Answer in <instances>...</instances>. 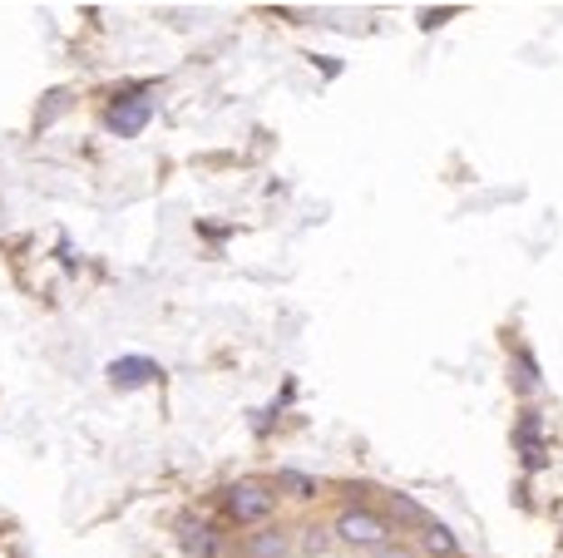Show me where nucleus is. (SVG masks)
I'll return each instance as SVG.
<instances>
[{
  "label": "nucleus",
  "instance_id": "7",
  "mask_svg": "<svg viewBox=\"0 0 563 558\" xmlns=\"http://www.w3.org/2000/svg\"><path fill=\"white\" fill-rule=\"evenodd\" d=\"M385 504H391V514H395V519H405V524H420V529L430 524V514H425V504L415 499V494L391 489V494H385Z\"/></svg>",
  "mask_w": 563,
  "mask_h": 558
},
{
  "label": "nucleus",
  "instance_id": "1",
  "mask_svg": "<svg viewBox=\"0 0 563 558\" xmlns=\"http://www.w3.org/2000/svg\"><path fill=\"white\" fill-rule=\"evenodd\" d=\"M331 539H341V544H351V549H385L391 544V524L381 519V514H371V509H341L337 514V524H331Z\"/></svg>",
  "mask_w": 563,
  "mask_h": 558
},
{
  "label": "nucleus",
  "instance_id": "3",
  "mask_svg": "<svg viewBox=\"0 0 563 558\" xmlns=\"http://www.w3.org/2000/svg\"><path fill=\"white\" fill-rule=\"evenodd\" d=\"M149 119H153V99H143V94H134V99H119V104L109 109V129L124 134V139H134V134H139Z\"/></svg>",
  "mask_w": 563,
  "mask_h": 558
},
{
  "label": "nucleus",
  "instance_id": "10",
  "mask_svg": "<svg viewBox=\"0 0 563 558\" xmlns=\"http://www.w3.org/2000/svg\"><path fill=\"white\" fill-rule=\"evenodd\" d=\"M301 549H307V553H327L331 549V529H301Z\"/></svg>",
  "mask_w": 563,
  "mask_h": 558
},
{
  "label": "nucleus",
  "instance_id": "6",
  "mask_svg": "<svg viewBox=\"0 0 563 558\" xmlns=\"http://www.w3.org/2000/svg\"><path fill=\"white\" fill-rule=\"evenodd\" d=\"M179 529H183V549L193 553V558H213V553H217V544H213V529H208L203 519H183Z\"/></svg>",
  "mask_w": 563,
  "mask_h": 558
},
{
  "label": "nucleus",
  "instance_id": "8",
  "mask_svg": "<svg viewBox=\"0 0 563 558\" xmlns=\"http://www.w3.org/2000/svg\"><path fill=\"white\" fill-rule=\"evenodd\" d=\"M253 558H287L291 549V539H287V529H263V534H253Z\"/></svg>",
  "mask_w": 563,
  "mask_h": 558
},
{
  "label": "nucleus",
  "instance_id": "5",
  "mask_svg": "<svg viewBox=\"0 0 563 558\" xmlns=\"http://www.w3.org/2000/svg\"><path fill=\"white\" fill-rule=\"evenodd\" d=\"M420 553H425V558H455V553H460V539H455L445 524L430 519V524L420 529Z\"/></svg>",
  "mask_w": 563,
  "mask_h": 558
},
{
  "label": "nucleus",
  "instance_id": "2",
  "mask_svg": "<svg viewBox=\"0 0 563 558\" xmlns=\"http://www.w3.org/2000/svg\"><path fill=\"white\" fill-rule=\"evenodd\" d=\"M227 509H233L237 524H263L267 514L277 509V494L257 479H237L233 489H227Z\"/></svg>",
  "mask_w": 563,
  "mask_h": 558
},
{
  "label": "nucleus",
  "instance_id": "11",
  "mask_svg": "<svg viewBox=\"0 0 563 558\" xmlns=\"http://www.w3.org/2000/svg\"><path fill=\"white\" fill-rule=\"evenodd\" d=\"M381 558H411V553H401V549H381Z\"/></svg>",
  "mask_w": 563,
  "mask_h": 558
},
{
  "label": "nucleus",
  "instance_id": "9",
  "mask_svg": "<svg viewBox=\"0 0 563 558\" xmlns=\"http://www.w3.org/2000/svg\"><path fill=\"white\" fill-rule=\"evenodd\" d=\"M277 489H287L291 499H317V479L301 470H277Z\"/></svg>",
  "mask_w": 563,
  "mask_h": 558
},
{
  "label": "nucleus",
  "instance_id": "4",
  "mask_svg": "<svg viewBox=\"0 0 563 558\" xmlns=\"http://www.w3.org/2000/svg\"><path fill=\"white\" fill-rule=\"evenodd\" d=\"M153 376H159V366H153L149 356H119V361L109 366V381H114V386H124V391H129V386L153 381Z\"/></svg>",
  "mask_w": 563,
  "mask_h": 558
}]
</instances>
